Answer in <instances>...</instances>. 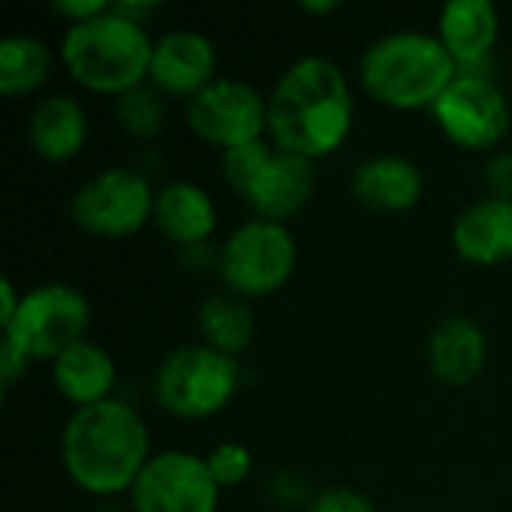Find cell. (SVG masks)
I'll return each instance as SVG.
<instances>
[{"instance_id":"cell-12","label":"cell","mask_w":512,"mask_h":512,"mask_svg":"<svg viewBox=\"0 0 512 512\" xmlns=\"http://www.w3.org/2000/svg\"><path fill=\"white\" fill-rule=\"evenodd\" d=\"M219 78L216 42L192 27H174L156 36L147 81L168 99H192Z\"/></svg>"},{"instance_id":"cell-33","label":"cell","mask_w":512,"mask_h":512,"mask_svg":"<svg viewBox=\"0 0 512 512\" xmlns=\"http://www.w3.org/2000/svg\"><path fill=\"white\" fill-rule=\"evenodd\" d=\"M300 9H303L306 15H330V12H339L342 3H339V0H303Z\"/></svg>"},{"instance_id":"cell-15","label":"cell","mask_w":512,"mask_h":512,"mask_svg":"<svg viewBox=\"0 0 512 512\" xmlns=\"http://www.w3.org/2000/svg\"><path fill=\"white\" fill-rule=\"evenodd\" d=\"M426 366L444 387H471L489 366V336L465 312L441 318L426 336Z\"/></svg>"},{"instance_id":"cell-13","label":"cell","mask_w":512,"mask_h":512,"mask_svg":"<svg viewBox=\"0 0 512 512\" xmlns=\"http://www.w3.org/2000/svg\"><path fill=\"white\" fill-rule=\"evenodd\" d=\"M315 189H318L315 162L273 147L270 159L264 162V168L240 198L246 201L252 216L288 225L312 204Z\"/></svg>"},{"instance_id":"cell-5","label":"cell","mask_w":512,"mask_h":512,"mask_svg":"<svg viewBox=\"0 0 512 512\" xmlns=\"http://www.w3.org/2000/svg\"><path fill=\"white\" fill-rule=\"evenodd\" d=\"M243 387V366L204 342L168 351L153 372V402L177 420H210L222 414Z\"/></svg>"},{"instance_id":"cell-10","label":"cell","mask_w":512,"mask_h":512,"mask_svg":"<svg viewBox=\"0 0 512 512\" xmlns=\"http://www.w3.org/2000/svg\"><path fill=\"white\" fill-rule=\"evenodd\" d=\"M186 126L219 153L267 138V93L255 84L219 75L186 102Z\"/></svg>"},{"instance_id":"cell-9","label":"cell","mask_w":512,"mask_h":512,"mask_svg":"<svg viewBox=\"0 0 512 512\" xmlns=\"http://www.w3.org/2000/svg\"><path fill=\"white\" fill-rule=\"evenodd\" d=\"M429 114L441 135L468 153L501 150L512 129L510 99L495 75L459 72Z\"/></svg>"},{"instance_id":"cell-23","label":"cell","mask_w":512,"mask_h":512,"mask_svg":"<svg viewBox=\"0 0 512 512\" xmlns=\"http://www.w3.org/2000/svg\"><path fill=\"white\" fill-rule=\"evenodd\" d=\"M114 120L135 138H156L168 123V96L144 81L114 99Z\"/></svg>"},{"instance_id":"cell-2","label":"cell","mask_w":512,"mask_h":512,"mask_svg":"<svg viewBox=\"0 0 512 512\" xmlns=\"http://www.w3.org/2000/svg\"><path fill=\"white\" fill-rule=\"evenodd\" d=\"M150 426L126 399L75 408L60 432V465L75 489L90 498L129 495L153 459Z\"/></svg>"},{"instance_id":"cell-27","label":"cell","mask_w":512,"mask_h":512,"mask_svg":"<svg viewBox=\"0 0 512 512\" xmlns=\"http://www.w3.org/2000/svg\"><path fill=\"white\" fill-rule=\"evenodd\" d=\"M306 512H378V504L354 486H324Z\"/></svg>"},{"instance_id":"cell-21","label":"cell","mask_w":512,"mask_h":512,"mask_svg":"<svg viewBox=\"0 0 512 512\" xmlns=\"http://www.w3.org/2000/svg\"><path fill=\"white\" fill-rule=\"evenodd\" d=\"M60 54L33 33H9L0 39V93L21 99L45 87Z\"/></svg>"},{"instance_id":"cell-16","label":"cell","mask_w":512,"mask_h":512,"mask_svg":"<svg viewBox=\"0 0 512 512\" xmlns=\"http://www.w3.org/2000/svg\"><path fill=\"white\" fill-rule=\"evenodd\" d=\"M351 195L372 213H411L426 195L423 168L402 153H375L351 171Z\"/></svg>"},{"instance_id":"cell-26","label":"cell","mask_w":512,"mask_h":512,"mask_svg":"<svg viewBox=\"0 0 512 512\" xmlns=\"http://www.w3.org/2000/svg\"><path fill=\"white\" fill-rule=\"evenodd\" d=\"M267 498H270L273 507H279V510L306 512L309 510V504H312V498H315V492L309 489V483H306L303 474L282 468V471H276V474L270 477V483H267Z\"/></svg>"},{"instance_id":"cell-20","label":"cell","mask_w":512,"mask_h":512,"mask_svg":"<svg viewBox=\"0 0 512 512\" xmlns=\"http://www.w3.org/2000/svg\"><path fill=\"white\" fill-rule=\"evenodd\" d=\"M117 378L120 372L114 354L96 339H84L72 345L51 363L54 390L72 405V411L114 399Z\"/></svg>"},{"instance_id":"cell-19","label":"cell","mask_w":512,"mask_h":512,"mask_svg":"<svg viewBox=\"0 0 512 512\" xmlns=\"http://www.w3.org/2000/svg\"><path fill=\"white\" fill-rule=\"evenodd\" d=\"M90 138V117L78 96L72 93H45L36 99L27 117V141L33 153L45 162L75 159Z\"/></svg>"},{"instance_id":"cell-6","label":"cell","mask_w":512,"mask_h":512,"mask_svg":"<svg viewBox=\"0 0 512 512\" xmlns=\"http://www.w3.org/2000/svg\"><path fill=\"white\" fill-rule=\"evenodd\" d=\"M300 246L288 225L270 219H246L234 225L216 246V276L225 291L243 300L273 297L294 279Z\"/></svg>"},{"instance_id":"cell-4","label":"cell","mask_w":512,"mask_h":512,"mask_svg":"<svg viewBox=\"0 0 512 512\" xmlns=\"http://www.w3.org/2000/svg\"><path fill=\"white\" fill-rule=\"evenodd\" d=\"M153 42L150 30L117 12L111 0L105 12L66 24L57 54L60 66L78 87L117 99L147 81Z\"/></svg>"},{"instance_id":"cell-18","label":"cell","mask_w":512,"mask_h":512,"mask_svg":"<svg viewBox=\"0 0 512 512\" xmlns=\"http://www.w3.org/2000/svg\"><path fill=\"white\" fill-rule=\"evenodd\" d=\"M456 255L471 267H501L512 261V201L483 195L468 204L450 231Z\"/></svg>"},{"instance_id":"cell-1","label":"cell","mask_w":512,"mask_h":512,"mask_svg":"<svg viewBox=\"0 0 512 512\" xmlns=\"http://www.w3.org/2000/svg\"><path fill=\"white\" fill-rule=\"evenodd\" d=\"M354 117L351 78L324 54L291 60L267 93L270 144L309 162L339 153L354 132Z\"/></svg>"},{"instance_id":"cell-3","label":"cell","mask_w":512,"mask_h":512,"mask_svg":"<svg viewBox=\"0 0 512 512\" xmlns=\"http://www.w3.org/2000/svg\"><path fill=\"white\" fill-rule=\"evenodd\" d=\"M459 66L432 30H390L366 45L357 78L366 96L393 111H432Z\"/></svg>"},{"instance_id":"cell-8","label":"cell","mask_w":512,"mask_h":512,"mask_svg":"<svg viewBox=\"0 0 512 512\" xmlns=\"http://www.w3.org/2000/svg\"><path fill=\"white\" fill-rule=\"evenodd\" d=\"M153 201L156 186L144 171L129 165H108L75 189L69 216L90 237L123 240L153 222Z\"/></svg>"},{"instance_id":"cell-17","label":"cell","mask_w":512,"mask_h":512,"mask_svg":"<svg viewBox=\"0 0 512 512\" xmlns=\"http://www.w3.org/2000/svg\"><path fill=\"white\" fill-rule=\"evenodd\" d=\"M153 225L177 249L210 246V237L219 228V204L201 183L174 177L156 186Z\"/></svg>"},{"instance_id":"cell-7","label":"cell","mask_w":512,"mask_h":512,"mask_svg":"<svg viewBox=\"0 0 512 512\" xmlns=\"http://www.w3.org/2000/svg\"><path fill=\"white\" fill-rule=\"evenodd\" d=\"M93 306L87 294L69 282H39L24 291L18 315L0 327L33 363H54L72 345L90 339Z\"/></svg>"},{"instance_id":"cell-11","label":"cell","mask_w":512,"mask_h":512,"mask_svg":"<svg viewBox=\"0 0 512 512\" xmlns=\"http://www.w3.org/2000/svg\"><path fill=\"white\" fill-rule=\"evenodd\" d=\"M126 498L132 512H219L222 489L201 453L168 447L153 453Z\"/></svg>"},{"instance_id":"cell-14","label":"cell","mask_w":512,"mask_h":512,"mask_svg":"<svg viewBox=\"0 0 512 512\" xmlns=\"http://www.w3.org/2000/svg\"><path fill=\"white\" fill-rule=\"evenodd\" d=\"M435 36L444 42L459 72L495 75L492 51L501 39V12L492 0H447L438 12Z\"/></svg>"},{"instance_id":"cell-31","label":"cell","mask_w":512,"mask_h":512,"mask_svg":"<svg viewBox=\"0 0 512 512\" xmlns=\"http://www.w3.org/2000/svg\"><path fill=\"white\" fill-rule=\"evenodd\" d=\"M21 300H24V291H18V285L9 276H3L0 279V327H6L18 315Z\"/></svg>"},{"instance_id":"cell-28","label":"cell","mask_w":512,"mask_h":512,"mask_svg":"<svg viewBox=\"0 0 512 512\" xmlns=\"http://www.w3.org/2000/svg\"><path fill=\"white\" fill-rule=\"evenodd\" d=\"M483 180H486L489 195L512 201V150L501 147L489 156V162L483 168Z\"/></svg>"},{"instance_id":"cell-25","label":"cell","mask_w":512,"mask_h":512,"mask_svg":"<svg viewBox=\"0 0 512 512\" xmlns=\"http://www.w3.org/2000/svg\"><path fill=\"white\" fill-rule=\"evenodd\" d=\"M273 153V144L270 138H261V141H252V144H240V147H231L222 153V177L225 183L243 195L249 189V183L258 177V171L264 168V162L270 159Z\"/></svg>"},{"instance_id":"cell-22","label":"cell","mask_w":512,"mask_h":512,"mask_svg":"<svg viewBox=\"0 0 512 512\" xmlns=\"http://www.w3.org/2000/svg\"><path fill=\"white\" fill-rule=\"evenodd\" d=\"M195 324L201 333V342L237 357L243 351H249L252 339H255V315L249 300L231 294V291H213L201 300L198 312H195Z\"/></svg>"},{"instance_id":"cell-24","label":"cell","mask_w":512,"mask_h":512,"mask_svg":"<svg viewBox=\"0 0 512 512\" xmlns=\"http://www.w3.org/2000/svg\"><path fill=\"white\" fill-rule=\"evenodd\" d=\"M204 462H207L210 477L216 480V486H219L222 492L243 486V483L252 477V471H255V456H252V450H249L246 444H240V441H222V444L210 447V450L204 453Z\"/></svg>"},{"instance_id":"cell-30","label":"cell","mask_w":512,"mask_h":512,"mask_svg":"<svg viewBox=\"0 0 512 512\" xmlns=\"http://www.w3.org/2000/svg\"><path fill=\"white\" fill-rule=\"evenodd\" d=\"M108 6H111V0H54L51 12L60 15L66 24H78V21H87L99 12H105Z\"/></svg>"},{"instance_id":"cell-29","label":"cell","mask_w":512,"mask_h":512,"mask_svg":"<svg viewBox=\"0 0 512 512\" xmlns=\"http://www.w3.org/2000/svg\"><path fill=\"white\" fill-rule=\"evenodd\" d=\"M30 357L9 339L0 342V384H3V393H9L30 369Z\"/></svg>"},{"instance_id":"cell-32","label":"cell","mask_w":512,"mask_h":512,"mask_svg":"<svg viewBox=\"0 0 512 512\" xmlns=\"http://www.w3.org/2000/svg\"><path fill=\"white\" fill-rule=\"evenodd\" d=\"M114 9L123 12L126 18L138 21V24H147L150 15L159 12V3H156V0H144V3H135V0H114Z\"/></svg>"}]
</instances>
